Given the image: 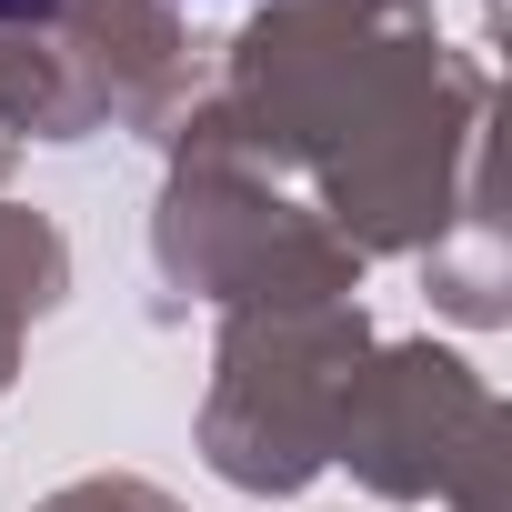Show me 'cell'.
Wrapping results in <instances>:
<instances>
[{
  "instance_id": "6da1fadb",
  "label": "cell",
  "mask_w": 512,
  "mask_h": 512,
  "mask_svg": "<svg viewBox=\"0 0 512 512\" xmlns=\"http://www.w3.org/2000/svg\"><path fill=\"white\" fill-rule=\"evenodd\" d=\"M0 11H51V0H0Z\"/></svg>"
}]
</instances>
